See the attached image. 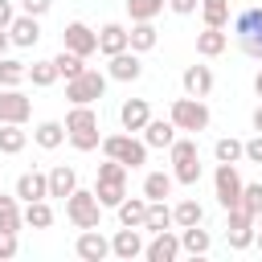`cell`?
Masks as SVG:
<instances>
[{"mask_svg": "<svg viewBox=\"0 0 262 262\" xmlns=\"http://www.w3.org/2000/svg\"><path fill=\"white\" fill-rule=\"evenodd\" d=\"M209 86H213L209 66H188V70H184V90H188V94H209Z\"/></svg>", "mask_w": 262, "mask_h": 262, "instance_id": "cell-23", "label": "cell"}, {"mask_svg": "<svg viewBox=\"0 0 262 262\" xmlns=\"http://www.w3.org/2000/svg\"><path fill=\"white\" fill-rule=\"evenodd\" d=\"M94 196H98V205H119V201L127 196V168H123L119 160H106V164L98 168V188H94Z\"/></svg>", "mask_w": 262, "mask_h": 262, "instance_id": "cell-2", "label": "cell"}, {"mask_svg": "<svg viewBox=\"0 0 262 262\" xmlns=\"http://www.w3.org/2000/svg\"><path fill=\"white\" fill-rule=\"evenodd\" d=\"M106 254H111V242H106L102 233L86 229V233L78 237V258H86V262H102Z\"/></svg>", "mask_w": 262, "mask_h": 262, "instance_id": "cell-13", "label": "cell"}, {"mask_svg": "<svg viewBox=\"0 0 262 262\" xmlns=\"http://www.w3.org/2000/svg\"><path fill=\"white\" fill-rule=\"evenodd\" d=\"M66 135H70L74 147H82V151H90V147L98 143V119H94L90 102H78V106L70 111V119H66Z\"/></svg>", "mask_w": 262, "mask_h": 262, "instance_id": "cell-1", "label": "cell"}, {"mask_svg": "<svg viewBox=\"0 0 262 262\" xmlns=\"http://www.w3.org/2000/svg\"><path fill=\"white\" fill-rule=\"evenodd\" d=\"M25 78H33L37 86H49V82L57 78V66H53V61H33V66L25 70Z\"/></svg>", "mask_w": 262, "mask_h": 262, "instance_id": "cell-36", "label": "cell"}, {"mask_svg": "<svg viewBox=\"0 0 262 262\" xmlns=\"http://www.w3.org/2000/svg\"><path fill=\"white\" fill-rule=\"evenodd\" d=\"M12 254H16V233L0 229V258H12Z\"/></svg>", "mask_w": 262, "mask_h": 262, "instance_id": "cell-42", "label": "cell"}, {"mask_svg": "<svg viewBox=\"0 0 262 262\" xmlns=\"http://www.w3.org/2000/svg\"><path fill=\"white\" fill-rule=\"evenodd\" d=\"M102 90H106V78H102L98 70H82V74H74L70 86H66V94H70L74 102H94V98H102Z\"/></svg>", "mask_w": 262, "mask_h": 262, "instance_id": "cell-8", "label": "cell"}, {"mask_svg": "<svg viewBox=\"0 0 262 262\" xmlns=\"http://www.w3.org/2000/svg\"><path fill=\"white\" fill-rule=\"evenodd\" d=\"M25 119H29V98L16 90H4L0 94V123H25Z\"/></svg>", "mask_w": 262, "mask_h": 262, "instance_id": "cell-12", "label": "cell"}, {"mask_svg": "<svg viewBox=\"0 0 262 262\" xmlns=\"http://www.w3.org/2000/svg\"><path fill=\"white\" fill-rule=\"evenodd\" d=\"M25 221H29L33 229H45V225H53V209L45 205V196H41V201H29V209H25Z\"/></svg>", "mask_w": 262, "mask_h": 262, "instance_id": "cell-28", "label": "cell"}, {"mask_svg": "<svg viewBox=\"0 0 262 262\" xmlns=\"http://www.w3.org/2000/svg\"><path fill=\"white\" fill-rule=\"evenodd\" d=\"M139 57L135 53H127V49H119V53H111V78H119V82H135L139 78Z\"/></svg>", "mask_w": 262, "mask_h": 262, "instance_id": "cell-14", "label": "cell"}, {"mask_svg": "<svg viewBox=\"0 0 262 262\" xmlns=\"http://www.w3.org/2000/svg\"><path fill=\"white\" fill-rule=\"evenodd\" d=\"M74 188H78V176H74V168L57 164V168L49 172V196H70Z\"/></svg>", "mask_w": 262, "mask_h": 262, "instance_id": "cell-20", "label": "cell"}, {"mask_svg": "<svg viewBox=\"0 0 262 262\" xmlns=\"http://www.w3.org/2000/svg\"><path fill=\"white\" fill-rule=\"evenodd\" d=\"M201 217H205V209L196 205V201H180L176 209H172V221L184 229V225H201Z\"/></svg>", "mask_w": 262, "mask_h": 262, "instance_id": "cell-29", "label": "cell"}, {"mask_svg": "<svg viewBox=\"0 0 262 262\" xmlns=\"http://www.w3.org/2000/svg\"><path fill=\"white\" fill-rule=\"evenodd\" d=\"M8 33H12V41L16 45H33L37 37H41V29H37V16H16V20H8Z\"/></svg>", "mask_w": 262, "mask_h": 262, "instance_id": "cell-18", "label": "cell"}, {"mask_svg": "<svg viewBox=\"0 0 262 262\" xmlns=\"http://www.w3.org/2000/svg\"><path fill=\"white\" fill-rule=\"evenodd\" d=\"M16 196H25V201H41V196H49V176H41V172H25V176L16 180Z\"/></svg>", "mask_w": 262, "mask_h": 262, "instance_id": "cell-15", "label": "cell"}, {"mask_svg": "<svg viewBox=\"0 0 262 262\" xmlns=\"http://www.w3.org/2000/svg\"><path fill=\"white\" fill-rule=\"evenodd\" d=\"M254 90H258V98H262V70H258V78H254Z\"/></svg>", "mask_w": 262, "mask_h": 262, "instance_id": "cell-49", "label": "cell"}, {"mask_svg": "<svg viewBox=\"0 0 262 262\" xmlns=\"http://www.w3.org/2000/svg\"><path fill=\"white\" fill-rule=\"evenodd\" d=\"M237 209H246V213H258V209H262V184H242Z\"/></svg>", "mask_w": 262, "mask_h": 262, "instance_id": "cell-38", "label": "cell"}, {"mask_svg": "<svg viewBox=\"0 0 262 262\" xmlns=\"http://www.w3.org/2000/svg\"><path fill=\"white\" fill-rule=\"evenodd\" d=\"M111 250H115L119 258H135V254L143 250V242H139V233H135V225H123V229L115 233V242H111Z\"/></svg>", "mask_w": 262, "mask_h": 262, "instance_id": "cell-21", "label": "cell"}, {"mask_svg": "<svg viewBox=\"0 0 262 262\" xmlns=\"http://www.w3.org/2000/svg\"><path fill=\"white\" fill-rule=\"evenodd\" d=\"M237 33V45L250 53V57H262V8H246L233 25Z\"/></svg>", "mask_w": 262, "mask_h": 262, "instance_id": "cell-5", "label": "cell"}, {"mask_svg": "<svg viewBox=\"0 0 262 262\" xmlns=\"http://www.w3.org/2000/svg\"><path fill=\"white\" fill-rule=\"evenodd\" d=\"M254 127H258V131H262V106H258V111H254Z\"/></svg>", "mask_w": 262, "mask_h": 262, "instance_id": "cell-48", "label": "cell"}, {"mask_svg": "<svg viewBox=\"0 0 262 262\" xmlns=\"http://www.w3.org/2000/svg\"><path fill=\"white\" fill-rule=\"evenodd\" d=\"M98 196L94 192H82V188H74L70 192V201H66V217L78 225V229H94L98 225Z\"/></svg>", "mask_w": 262, "mask_h": 262, "instance_id": "cell-4", "label": "cell"}, {"mask_svg": "<svg viewBox=\"0 0 262 262\" xmlns=\"http://www.w3.org/2000/svg\"><path fill=\"white\" fill-rule=\"evenodd\" d=\"M20 78H25V66H20V61H8V57H0V82H4V86H16Z\"/></svg>", "mask_w": 262, "mask_h": 262, "instance_id": "cell-41", "label": "cell"}, {"mask_svg": "<svg viewBox=\"0 0 262 262\" xmlns=\"http://www.w3.org/2000/svg\"><path fill=\"white\" fill-rule=\"evenodd\" d=\"M213 184H217V201H221L225 209H233L237 196H242V176H237V168H233V164H217Z\"/></svg>", "mask_w": 262, "mask_h": 262, "instance_id": "cell-9", "label": "cell"}, {"mask_svg": "<svg viewBox=\"0 0 262 262\" xmlns=\"http://www.w3.org/2000/svg\"><path fill=\"white\" fill-rule=\"evenodd\" d=\"M115 209H119V221H123V225H135V229H139V225H143V213H147V196H143V201H139V196H131V201L123 196Z\"/></svg>", "mask_w": 262, "mask_h": 262, "instance_id": "cell-22", "label": "cell"}, {"mask_svg": "<svg viewBox=\"0 0 262 262\" xmlns=\"http://www.w3.org/2000/svg\"><path fill=\"white\" fill-rule=\"evenodd\" d=\"M172 164H176V180L180 184H196L201 180V160H196V143L192 139H172Z\"/></svg>", "mask_w": 262, "mask_h": 262, "instance_id": "cell-6", "label": "cell"}, {"mask_svg": "<svg viewBox=\"0 0 262 262\" xmlns=\"http://www.w3.org/2000/svg\"><path fill=\"white\" fill-rule=\"evenodd\" d=\"M119 119H123V127H127V131H139V127L151 119V111H147V102H143V98H131V102H123Z\"/></svg>", "mask_w": 262, "mask_h": 262, "instance_id": "cell-19", "label": "cell"}, {"mask_svg": "<svg viewBox=\"0 0 262 262\" xmlns=\"http://www.w3.org/2000/svg\"><path fill=\"white\" fill-rule=\"evenodd\" d=\"M66 49H74V53H90V49H98V33H90L82 20H74V25H66Z\"/></svg>", "mask_w": 262, "mask_h": 262, "instance_id": "cell-11", "label": "cell"}, {"mask_svg": "<svg viewBox=\"0 0 262 262\" xmlns=\"http://www.w3.org/2000/svg\"><path fill=\"white\" fill-rule=\"evenodd\" d=\"M172 225V209L164 205V201H147V213H143V229H168Z\"/></svg>", "mask_w": 262, "mask_h": 262, "instance_id": "cell-24", "label": "cell"}, {"mask_svg": "<svg viewBox=\"0 0 262 262\" xmlns=\"http://www.w3.org/2000/svg\"><path fill=\"white\" fill-rule=\"evenodd\" d=\"M213 156H217V164H233V160L242 156V143H237V139H217Z\"/></svg>", "mask_w": 262, "mask_h": 262, "instance_id": "cell-40", "label": "cell"}, {"mask_svg": "<svg viewBox=\"0 0 262 262\" xmlns=\"http://www.w3.org/2000/svg\"><path fill=\"white\" fill-rule=\"evenodd\" d=\"M102 151H106V160H119L123 168H139V164H147V147L135 143L131 135H106V139H102Z\"/></svg>", "mask_w": 262, "mask_h": 262, "instance_id": "cell-3", "label": "cell"}, {"mask_svg": "<svg viewBox=\"0 0 262 262\" xmlns=\"http://www.w3.org/2000/svg\"><path fill=\"white\" fill-rule=\"evenodd\" d=\"M25 147V131H20V123H4L0 127V151H20Z\"/></svg>", "mask_w": 262, "mask_h": 262, "instance_id": "cell-31", "label": "cell"}, {"mask_svg": "<svg viewBox=\"0 0 262 262\" xmlns=\"http://www.w3.org/2000/svg\"><path fill=\"white\" fill-rule=\"evenodd\" d=\"M229 213V221H225V237H229V246H250L254 242V213H246V209H225Z\"/></svg>", "mask_w": 262, "mask_h": 262, "instance_id": "cell-10", "label": "cell"}, {"mask_svg": "<svg viewBox=\"0 0 262 262\" xmlns=\"http://www.w3.org/2000/svg\"><path fill=\"white\" fill-rule=\"evenodd\" d=\"M242 156H250L254 164H262V131H258V139H250V143H242Z\"/></svg>", "mask_w": 262, "mask_h": 262, "instance_id": "cell-43", "label": "cell"}, {"mask_svg": "<svg viewBox=\"0 0 262 262\" xmlns=\"http://www.w3.org/2000/svg\"><path fill=\"white\" fill-rule=\"evenodd\" d=\"M172 123H176V131H201V127H209V106L196 102V98H176Z\"/></svg>", "mask_w": 262, "mask_h": 262, "instance_id": "cell-7", "label": "cell"}, {"mask_svg": "<svg viewBox=\"0 0 262 262\" xmlns=\"http://www.w3.org/2000/svg\"><path fill=\"white\" fill-rule=\"evenodd\" d=\"M0 229H20V209H16V196H4L0 192Z\"/></svg>", "mask_w": 262, "mask_h": 262, "instance_id": "cell-32", "label": "cell"}, {"mask_svg": "<svg viewBox=\"0 0 262 262\" xmlns=\"http://www.w3.org/2000/svg\"><path fill=\"white\" fill-rule=\"evenodd\" d=\"M196 4H201V0H172V8H176V12H192Z\"/></svg>", "mask_w": 262, "mask_h": 262, "instance_id": "cell-45", "label": "cell"}, {"mask_svg": "<svg viewBox=\"0 0 262 262\" xmlns=\"http://www.w3.org/2000/svg\"><path fill=\"white\" fill-rule=\"evenodd\" d=\"M201 16L209 29H221L225 16H229V0H201Z\"/></svg>", "mask_w": 262, "mask_h": 262, "instance_id": "cell-26", "label": "cell"}, {"mask_svg": "<svg viewBox=\"0 0 262 262\" xmlns=\"http://www.w3.org/2000/svg\"><path fill=\"white\" fill-rule=\"evenodd\" d=\"M176 254H180V242H176L168 229H160V233H156V242L147 246V258H151V262H172Z\"/></svg>", "mask_w": 262, "mask_h": 262, "instance_id": "cell-17", "label": "cell"}, {"mask_svg": "<svg viewBox=\"0 0 262 262\" xmlns=\"http://www.w3.org/2000/svg\"><path fill=\"white\" fill-rule=\"evenodd\" d=\"M127 8H131L135 20H151V16L164 8V0H127Z\"/></svg>", "mask_w": 262, "mask_h": 262, "instance_id": "cell-39", "label": "cell"}, {"mask_svg": "<svg viewBox=\"0 0 262 262\" xmlns=\"http://www.w3.org/2000/svg\"><path fill=\"white\" fill-rule=\"evenodd\" d=\"M143 131H147V147H172L176 139V123H164V119H147Z\"/></svg>", "mask_w": 262, "mask_h": 262, "instance_id": "cell-16", "label": "cell"}, {"mask_svg": "<svg viewBox=\"0 0 262 262\" xmlns=\"http://www.w3.org/2000/svg\"><path fill=\"white\" fill-rule=\"evenodd\" d=\"M61 139H66V127H61V123H41V127H37V143H41V147H57Z\"/></svg>", "mask_w": 262, "mask_h": 262, "instance_id": "cell-37", "label": "cell"}, {"mask_svg": "<svg viewBox=\"0 0 262 262\" xmlns=\"http://www.w3.org/2000/svg\"><path fill=\"white\" fill-rule=\"evenodd\" d=\"M45 8H49V0H25V12H29V16H41Z\"/></svg>", "mask_w": 262, "mask_h": 262, "instance_id": "cell-44", "label": "cell"}, {"mask_svg": "<svg viewBox=\"0 0 262 262\" xmlns=\"http://www.w3.org/2000/svg\"><path fill=\"white\" fill-rule=\"evenodd\" d=\"M180 246H184V250H192V254H205V250H209V233H205L201 225H184Z\"/></svg>", "mask_w": 262, "mask_h": 262, "instance_id": "cell-30", "label": "cell"}, {"mask_svg": "<svg viewBox=\"0 0 262 262\" xmlns=\"http://www.w3.org/2000/svg\"><path fill=\"white\" fill-rule=\"evenodd\" d=\"M196 49H201L205 57H213V53H221V49H225V33H221V29H205V33L196 37Z\"/></svg>", "mask_w": 262, "mask_h": 262, "instance_id": "cell-34", "label": "cell"}, {"mask_svg": "<svg viewBox=\"0 0 262 262\" xmlns=\"http://www.w3.org/2000/svg\"><path fill=\"white\" fill-rule=\"evenodd\" d=\"M8 20H12V8H8V0H0V29H8Z\"/></svg>", "mask_w": 262, "mask_h": 262, "instance_id": "cell-46", "label": "cell"}, {"mask_svg": "<svg viewBox=\"0 0 262 262\" xmlns=\"http://www.w3.org/2000/svg\"><path fill=\"white\" fill-rule=\"evenodd\" d=\"M172 192V176H164V172H151L147 180H143V196L147 201H164Z\"/></svg>", "mask_w": 262, "mask_h": 262, "instance_id": "cell-27", "label": "cell"}, {"mask_svg": "<svg viewBox=\"0 0 262 262\" xmlns=\"http://www.w3.org/2000/svg\"><path fill=\"white\" fill-rule=\"evenodd\" d=\"M53 66H57V74H66V78H74V74H82V70H86V66H82V53H74V49L57 53V57H53Z\"/></svg>", "mask_w": 262, "mask_h": 262, "instance_id": "cell-35", "label": "cell"}, {"mask_svg": "<svg viewBox=\"0 0 262 262\" xmlns=\"http://www.w3.org/2000/svg\"><path fill=\"white\" fill-rule=\"evenodd\" d=\"M4 49H8V33L0 29V53H4Z\"/></svg>", "mask_w": 262, "mask_h": 262, "instance_id": "cell-47", "label": "cell"}, {"mask_svg": "<svg viewBox=\"0 0 262 262\" xmlns=\"http://www.w3.org/2000/svg\"><path fill=\"white\" fill-rule=\"evenodd\" d=\"M98 49H102V53H119V49H127V29H123V25H106V29L98 33Z\"/></svg>", "mask_w": 262, "mask_h": 262, "instance_id": "cell-25", "label": "cell"}, {"mask_svg": "<svg viewBox=\"0 0 262 262\" xmlns=\"http://www.w3.org/2000/svg\"><path fill=\"white\" fill-rule=\"evenodd\" d=\"M127 45H131V49H151V45H156V29H151L147 20H139V25L127 33Z\"/></svg>", "mask_w": 262, "mask_h": 262, "instance_id": "cell-33", "label": "cell"}, {"mask_svg": "<svg viewBox=\"0 0 262 262\" xmlns=\"http://www.w3.org/2000/svg\"><path fill=\"white\" fill-rule=\"evenodd\" d=\"M258 246H262V229H258Z\"/></svg>", "mask_w": 262, "mask_h": 262, "instance_id": "cell-50", "label": "cell"}]
</instances>
